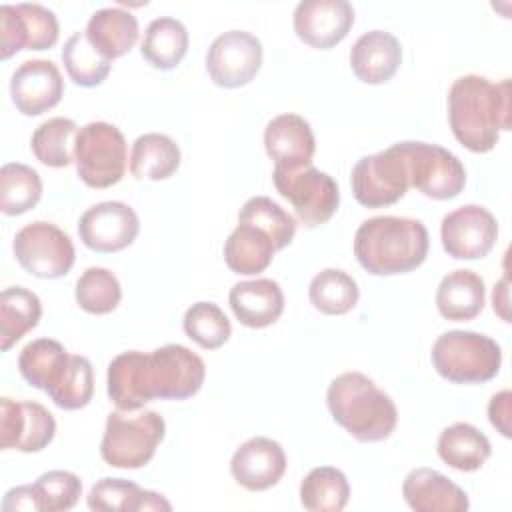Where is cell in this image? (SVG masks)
I'll return each mask as SVG.
<instances>
[{
    "mask_svg": "<svg viewBox=\"0 0 512 512\" xmlns=\"http://www.w3.org/2000/svg\"><path fill=\"white\" fill-rule=\"evenodd\" d=\"M70 356L72 354H68L58 340L38 338L22 348L18 356V368L22 378L30 386L40 388L48 394L64 378L70 364Z\"/></svg>",
    "mask_w": 512,
    "mask_h": 512,
    "instance_id": "cell-27",
    "label": "cell"
},
{
    "mask_svg": "<svg viewBox=\"0 0 512 512\" xmlns=\"http://www.w3.org/2000/svg\"><path fill=\"white\" fill-rule=\"evenodd\" d=\"M350 498V484L334 466L312 468L300 482V502L310 512H340Z\"/></svg>",
    "mask_w": 512,
    "mask_h": 512,
    "instance_id": "cell-33",
    "label": "cell"
},
{
    "mask_svg": "<svg viewBox=\"0 0 512 512\" xmlns=\"http://www.w3.org/2000/svg\"><path fill=\"white\" fill-rule=\"evenodd\" d=\"M78 126L72 118L56 116L44 120L30 138L32 154L50 168H64L74 160Z\"/></svg>",
    "mask_w": 512,
    "mask_h": 512,
    "instance_id": "cell-34",
    "label": "cell"
},
{
    "mask_svg": "<svg viewBox=\"0 0 512 512\" xmlns=\"http://www.w3.org/2000/svg\"><path fill=\"white\" fill-rule=\"evenodd\" d=\"M264 148L266 154L274 160V168L294 170L312 164L316 140L308 120L298 114L286 112L274 116L266 124Z\"/></svg>",
    "mask_w": 512,
    "mask_h": 512,
    "instance_id": "cell-20",
    "label": "cell"
},
{
    "mask_svg": "<svg viewBox=\"0 0 512 512\" xmlns=\"http://www.w3.org/2000/svg\"><path fill=\"white\" fill-rule=\"evenodd\" d=\"M448 120L454 138L470 152H490L500 132L510 130V80L492 82L480 74L454 80L448 92Z\"/></svg>",
    "mask_w": 512,
    "mask_h": 512,
    "instance_id": "cell-2",
    "label": "cell"
},
{
    "mask_svg": "<svg viewBox=\"0 0 512 512\" xmlns=\"http://www.w3.org/2000/svg\"><path fill=\"white\" fill-rule=\"evenodd\" d=\"M84 32L88 42L110 62L130 52L140 34L136 16L118 6L96 10Z\"/></svg>",
    "mask_w": 512,
    "mask_h": 512,
    "instance_id": "cell-25",
    "label": "cell"
},
{
    "mask_svg": "<svg viewBox=\"0 0 512 512\" xmlns=\"http://www.w3.org/2000/svg\"><path fill=\"white\" fill-rule=\"evenodd\" d=\"M90 510L102 512H152L172 510V504L158 492L144 490L138 484L124 478H102L98 480L88 496Z\"/></svg>",
    "mask_w": 512,
    "mask_h": 512,
    "instance_id": "cell-26",
    "label": "cell"
},
{
    "mask_svg": "<svg viewBox=\"0 0 512 512\" xmlns=\"http://www.w3.org/2000/svg\"><path fill=\"white\" fill-rule=\"evenodd\" d=\"M60 34L58 18L42 4L0 6V58L8 60L20 50H48Z\"/></svg>",
    "mask_w": 512,
    "mask_h": 512,
    "instance_id": "cell-13",
    "label": "cell"
},
{
    "mask_svg": "<svg viewBox=\"0 0 512 512\" xmlns=\"http://www.w3.org/2000/svg\"><path fill=\"white\" fill-rule=\"evenodd\" d=\"M402 496L416 512H466L468 494L434 468H414L402 482Z\"/></svg>",
    "mask_w": 512,
    "mask_h": 512,
    "instance_id": "cell-21",
    "label": "cell"
},
{
    "mask_svg": "<svg viewBox=\"0 0 512 512\" xmlns=\"http://www.w3.org/2000/svg\"><path fill=\"white\" fill-rule=\"evenodd\" d=\"M18 264L36 278H62L74 266L70 236L52 222L36 220L20 228L12 242Z\"/></svg>",
    "mask_w": 512,
    "mask_h": 512,
    "instance_id": "cell-11",
    "label": "cell"
},
{
    "mask_svg": "<svg viewBox=\"0 0 512 512\" xmlns=\"http://www.w3.org/2000/svg\"><path fill=\"white\" fill-rule=\"evenodd\" d=\"M180 166L178 144L158 132L142 134L134 140L130 152V172L136 180H166Z\"/></svg>",
    "mask_w": 512,
    "mask_h": 512,
    "instance_id": "cell-30",
    "label": "cell"
},
{
    "mask_svg": "<svg viewBox=\"0 0 512 512\" xmlns=\"http://www.w3.org/2000/svg\"><path fill=\"white\" fill-rule=\"evenodd\" d=\"M272 180L278 194L290 202L296 218L306 228L328 222L338 210L340 192L336 180L312 164L294 170L274 168Z\"/></svg>",
    "mask_w": 512,
    "mask_h": 512,
    "instance_id": "cell-8",
    "label": "cell"
},
{
    "mask_svg": "<svg viewBox=\"0 0 512 512\" xmlns=\"http://www.w3.org/2000/svg\"><path fill=\"white\" fill-rule=\"evenodd\" d=\"M352 194L366 208H384L396 204L408 190V168L400 144L362 156L350 172Z\"/></svg>",
    "mask_w": 512,
    "mask_h": 512,
    "instance_id": "cell-10",
    "label": "cell"
},
{
    "mask_svg": "<svg viewBox=\"0 0 512 512\" xmlns=\"http://www.w3.org/2000/svg\"><path fill=\"white\" fill-rule=\"evenodd\" d=\"M188 42V30L180 20L172 16H160L146 26L144 38L140 42V54L150 66L158 70H172L186 56Z\"/></svg>",
    "mask_w": 512,
    "mask_h": 512,
    "instance_id": "cell-29",
    "label": "cell"
},
{
    "mask_svg": "<svg viewBox=\"0 0 512 512\" xmlns=\"http://www.w3.org/2000/svg\"><path fill=\"white\" fill-rule=\"evenodd\" d=\"M284 448L266 436H254L240 444L230 460L232 478L250 492L276 486L286 472Z\"/></svg>",
    "mask_w": 512,
    "mask_h": 512,
    "instance_id": "cell-19",
    "label": "cell"
},
{
    "mask_svg": "<svg viewBox=\"0 0 512 512\" xmlns=\"http://www.w3.org/2000/svg\"><path fill=\"white\" fill-rule=\"evenodd\" d=\"M442 248L456 260H478L490 254L498 240L494 214L478 204H464L442 218Z\"/></svg>",
    "mask_w": 512,
    "mask_h": 512,
    "instance_id": "cell-14",
    "label": "cell"
},
{
    "mask_svg": "<svg viewBox=\"0 0 512 512\" xmlns=\"http://www.w3.org/2000/svg\"><path fill=\"white\" fill-rule=\"evenodd\" d=\"M262 42L246 30L216 36L206 52V70L220 88L246 86L262 68Z\"/></svg>",
    "mask_w": 512,
    "mask_h": 512,
    "instance_id": "cell-12",
    "label": "cell"
},
{
    "mask_svg": "<svg viewBox=\"0 0 512 512\" xmlns=\"http://www.w3.org/2000/svg\"><path fill=\"white\" fill-rule=\"evenodd\" d=\"M428 230L416 218L374 216L354 234V256L374 276H394L416 270L428 256Z\"/></svg>",
    "mask_w": 512,
    "mask_h": 512,
    "instance_id": "cell-3",
    "label": "cell"
},
{
    "mask_svg": "<svg viewBox=\"0 0 512 512\" xmlns=\"http://www.w3.org/2000/svg\"><path fill=\"white\" fill-rule=\"evenodd\" d=\"M492 306H494V312L504 322H510V314H508V278L506 276L492 290Z\"/></svg>",
    "mask_w": 512,
    "mask_h": 512,
    "instance_id": "cell-45",
    "label": "cell"
},
{
    "mask_svg": "<svg viewBox=\"0 0 512 512\" xmlns=\"http://www.w3.org/2000/svg\"><path fill=\"white\" fill-rule=\"evenodd\" d=\"M126 138L110 122H88L78 130L74 162L80 180L90 188H110L126 172Z\"/></svg>",
    "mask_w": 512,
    "mask_h": 512,
    "instance_id": "cell-7",
    "label": "cell"
},
{
    "mask_svg": "<svg viewBox=\"0 0 512 512\" xmlns=\"http://www.w3.org/2000/svg\"><path fill=\"white\" fill-rule=\"evenodd\" d=\"M326 404L334 422L358 442H382L398 424L394 400L362 372L336 376L328 386Z\"/></svg>",
    "mask_w": 512,
    "mask_h": 512,
    "instance_id": "cell-4",
    "label": "cell"
},
{
    "mask_svg": "<svg viewBox=\"0 0 512 512\" xmlns=\"http://www.w3.org/2000/svg\"><path fill=\"white\" fill-rule=\"evenodd\" d=\"M34 490L40 500V508L46 512H62L76 506L82 496V480L68 470L44 472L36 482Z\"/></svg>",
    "mask_w": 512,
    "mask_h": 512,
    "instance_id": "cell-42",
    "label": "cell"
},
{
    "mask_svg": "<svg viewBox=\"0 0 512 512\" xmlns=\"http://www.w3.org/2000/svg\"><path fill=\"white\" fill-rule=\"evenodd\" d=\"M512 406V392L510 390H502L498 394H494L488 402V418L490 424L504 436L510 438V410Z\"/></svg>",
    "mask_w": 512,
    "mask_h": 512,
    "instance_id": "cell-43",
    "label": "cell"
},
{
    "mask_svg": "<svg viewBox=\"0 0 512 512\" xmlns=\"http://www.w3.org/2000/svg\"><path fill=\"white\" fill-rule=\"evenodd\" d=\"M354 24L346 0H302L294 8V32L310 48L328 50L342 42Z\"/></svg>",
    "mask_w": 512,
    "mask_h": 512,
    "instance_id": "cell-17",
    "label": "cell"
},
{
    "mask_svg": "<svg viewBox=\"0 0 512 512\" xmlns=\"http://www.w3.org/2000/svg\"><path fill=\"white\" fill-rule=\"evenodd\" d=\"M56 434V420L34 400L16 402L0 398V446L2 450L40 452Z\"/></svg>",
    "mask_w": 512,
    "mask_h": 512,
    "instance_id": "cell-16",
    "label": "cell"
},
{
    "mask_svg": "<svg viewBox=\"0 0 512 512\" xmlns=\"http://www.w3.org/2000/svg\"><path fill=\"white\" fill-rule=\"evenodd\" d=\"M490 454L492 446L486 434L468 422H456L438 436L440 460L460 472L480 470Z\"/></svg>",
    "mask_w": 512,
    "mask_h": 512,
    "instance_id": "cell-28",
    "label": "cell"
},
{
    "mask_svg": "<svg viewBox=\"0 0 512 512\" xmlns=\"http://www.w3.org/2000/svg\"><path fill=\"white\" fill-rule=\"evenodd\" d=\"M238 224H252L260 228L272 240L276 250L286 248L296 234L294 216L268 196L248 198L238 212Z\"/></svg>",
    "mask_w": 512,
    "mask_h": 512,
    "instance_id": "cell-37",
    "label": "cell"
},
{
    "mask_svg": "<svg viewBox=\"0 0 512 512\" xmlns=\"http://www.w3.org/2000/svg\"><path fill=\"white\" fill-rule=\"evenodd\" d=\"M2 510L4 512H32V510H42L38 494L34 490V484L26 486H16L10 488L2 500Z\"/></svg>",
    "mask_w": 512,
    "mask_h": 512,
    "instance_id": "cell-44",
    "label": "cell"
},
{
    "mask_svg": "<svg viewBox=\"0 0 512 512\" xmlns=\"http://www.w3.org/2000/svg\"><path fill=\"white\" fill-rule=\"evenodd\" d=\"M94 394V372L86 356L72 354L68 370L60 384L48 392L50 400L62 410L84 408Z\"/></svg>",
    "mask_w": 512,
    "mask_h": 512,
    "instance_id": "cell-41",
    "label": "cell"
},
{
    "mask_svg": "<svg viewBox=\"0 0 512 512\" xmlns=\"http://www.w3.org/2000/svg\"><path fill=\"white\" fill-rule=\"evenodd\" d=\"M64 94V80L52 60L34 58L22 62L10 80V96L24 116H40L52 110Z\"/></svg>",
    "mask_w": 512,
    "mask_h": 512,
    "instance_id": "cell-18",
    "label": "cell"
},
{
    "mask_svg": "<svg viewBox=\"0 0 512 512\" xmlns=\"http://www.w3.org/2000/svg\"><path fill=\"white\" fill-rule=\"evenodd\" d=\"M166 422L154 410L128 414L124 410L110 412L100 442V456L112 468H142L156 454L164 440Z\"/></svg>",
    "mask_w": 512,
    "mask_h": 512,
    "instance_id": "cell-6",
    "label": "cell"
},
{
    "mask_svg": "<svg viewBox=\"0 0 512 512\" xmlns=\"http://www.w3.org/2000/svg\"><path fill=\"white\" fill-rule=\"evenodd\" d=\"M40 316L42 302L32 290L24 286L6 288L0 296V350L8 352L38 326Z\"/></svg>",
    "mask_w": 512,
    "mask_h": 512,
    "instance_id": "cell-32",
    "label": "cell"
},
{
    "mask_svg": "<svg viewBox=\"0 0 512 512\" xmlns=\"http://www.w3.org/2000/svg\"><path fill=\"white\" fill-rule=\"evenodd\" d=\"M184 332L204 350H216L224 346L232 334L228 316L214 302L192 304L182 320Z\"/></svg>",
    "mask_w": 512,
    "mask_h": 512,
    "instance_id": "cell-40",
    "label": "cell"
},
{
    "mask_svg": "<svg viewBox=\"0 0 512 512\" xmlns=\"http://www.w3.org/2000/svg\"><path fill=\"white\" fill-rule=\"evenodd\" d=\"M42 198L40 174L20 162H8L0 168V210L6 216H18L32 210Z\"/></svg>",
    "mask_w": 512,
    "mask_h": 512,
    "instance_id": "cell-36",
    "label": "cell"
},
{
    "mask_svg": "<svg viewBox=\"0 0 512 512\" xmlns=\"http://www.w3.org/2000/svg\"><path fill=\"white\" fill-rule=\"evenodd\" d=\"M140 232V220L134 208L118 200H106L90 206L78 220V234L86 248L110 254L128 248Z\"/></svg>",
    "mask_w": 512,
    "mask_h": 512,
    "instance_id": "cell-15",
    "label": "cell"
},
{
    "mask_svg": "<svg viewBox=\"0 0 512 512\" xmlns=\"http://www.w3.org/2000/svg\"><path fill=\"white\" fill-rule=\"evenodd\" d=\"M74 296L84 312L100 316L116 310L122 298V288L114 272H110L108 268L92 266L86 268L76 280Z\"/></svg>",
    "mask_w": 512,
    "mask_h": 512,
    "instance_id": "cell-39",
    "label": "cell"
},
{
    "mask_svg": "<svg viewBox=\"0 0 512 512\" xmlns=\"http://www.w3.org/2000/svg\"><path fill=\"white\" fill-rule=\"evenodd\" d=\"M62 62L70 80L82 88L102 84L110 74V60L104 58L86 38V32H74L62 48Z\"/></svg>",
    "mask_w": 512,
    "mask_h": 512,
    "instance_id": "cell-38",
    "label": "cell"
},
{
    "mask_svg": "<svg viewBox=\"0 0 512 512\" xmlns=\"http://www.w3.org/2000/svg\"><path fill=\"white\" fill-rule=\"evenodd\" d=\"M272 240L252 224H238L224 242L226 266L244 276L264 272L274 258Z\"/></svg>",
    "mask_w": 512,
    "mask_h": 512,
    "instance_id": "cell-31",
    "label": "cell"
},
{
    "mask_svg": "<svg viewBox=\"0 0 512 512\" xmlns=\"http://www.w3.org/2000/svg\"><path fill=\"white\" fill-rule=\"evenodd\" d=\"M400 40L384 30L364 32L350 48V68L364 84H384L400 68Z\"/></svg>",
    "mask_w": 512,
    "mask_h": 512,
    "instance_id": "cell-22",
    "label": "cell"
},
{
    "mask_svg": "<svg viewBox=\"0 0 512 512\" xmlns=\"http://www.w3.org/2000/svg\"><path fill=\"white\" fill-rule=\"evenodd\" d=\"M230 308L236 320L248 328H266L284 312V292L276 280H242L230 288Z\"/></svg>",
    "mask_w": 512,
    "mask_h": 512,
    "instance_id": "cell-23",
    "label": "cell"
},
{
    "mask_svg": "<svg viewBox=\"0 0 512 512\" xmlns=\"http://www.w3.org/2000/svg\"><path fill=\"white\" fill-rule=\"evenodd\" d=\"M308 298L322 314L342 316L358 304L360 290L348 272L340 268H326L310 280Z\"/></svg>",
    "mask_w": 512,
    "mask_h": 512,
    "instance_id": "cell-35",
    "label": "cell"
},
{
    "mask_svg": "<svg viewBox=\"0 0 512 512\" xmlns=\"http://www.w3.org/2000/svg\"><path fill=\"white\" fill-rule=\"evenodd\" d=\"M204 360L182 344L152 352L128 350L108 364V396L118 410L134 412L154 398L186 400L204 384Z\"/></svg>",
    "mask_w": 512,
    "mask_h": 512,
    "instance_id": "cell-1",
    "label": "cell"
},
{
    "mask_svg": "<svg viewBox=\"0 0 512 512\" xmlns=\"http://www.w3.org/2000/svg\"><path fill=\"white\" fill-rule=\"evenodd\" d=\"M398 144L406 160L410 186H414L426 198L450 200L464 190V164L450 150L438 144L414 140H404Z\"/></svg>",
    "mask_w": 512,
    "mask_h": 512,
    "instance_id": "cell-9",
    "label": "cell"
},
{
    "mask_svg": "<svg viewBox=\"0 0 512 512\" xmlns=\"http://www.w3.org/2000/svg\"><path fill=\"white\" fill-rule=\"evenodd\" d=\"M434 370L454 384H482L500 372L502 350L496 340L472 330L440 334L430 352Z\"/></svg>",
    "mask_w": 512,
    "mask_h": 512,
    "instance_id": "cell-5",
    "label": "cell"
},
{
    "mask_svg": "<svg viewBox=\"0 0 512 512\" xmlns=\"http://www.w3.org/2000/svg\"><path fill=\"white\" fill-rule=\"evenodd\" d=\"M486 300V284L474 270H454L446 274L436 290V308L442 318L466 322L476 318Z\"/></svg>",
    "mask_w": 512,
    "mask_h": 512,
    "instance_id": "cell-24",
    "label": "cell"
}]
</instances>
